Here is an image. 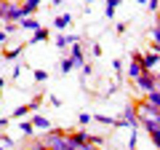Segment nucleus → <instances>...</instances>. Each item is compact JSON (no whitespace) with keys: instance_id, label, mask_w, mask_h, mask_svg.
I'll list each match as a JSON object with an SVG mask.
<instances>
[{"instance_id":"f257e3e1","label":"nucleus","mask_w":160,"mask_h":150,"mask_svg":"<svg viewBox=\"0 0 160 150\" xmlns=\"http://www.w3.org/2000/svg\"><path fill=\"white\" fill-rule=\"evenodd\" d=\"M43 147H53V150H80L78 142H75L72 131L69 129H46V134H43Z\"/></svg>"},{"instance_id":"f03ea898","label":"nucleus","mask_w":160,"mask_h":150,"mask_svg":"<svg viewBox=\"0 0 160 150\" xmlns=\"http://www.w3.org/2000/svg\"><path fill=\"white\" fill-rule=\"evenodd\" d=\"M22 13V3L19 0H0V22H19Z\"/></svg>"},{"instance_id":"7ed1b4c3","label":"nucleus","mask_w":160,"mask_h":150,"mask_svg":"<svg viewBox=\"0 0 160 150\" xmlns=\"http://www.w3.org/2000/svg\"><path fill=\"white\" fill-rule=\"evenodd\" d=\"M133 83H136V88L142 94L152 91V88H158V78H155V70H144L139 78H133Z\"/></svg>"},{"instance_id":"20e7f679","label":"nucleus","mask_w":160,"mask_h":150,"mask_svg":"<svg viewBox=\"0 0 160 150\" xmlns=\"http://www.w3.org/2000/svg\"><path fill=\"white\" fill-rule=\"evenodd\" d=\"M120 118L126 121L128 129H142V121H139V115H136V104H126L123 113H120Z\"/></svg>"},{"instance_id":"39448f33","label":"nucleus","mask_w":160,"mask_h":150,"mask_svg":"<svg viewBox=\"0 0 160 150\" xmlns=\"http://www.w3.org/2000/svg\"><path fill=\"white\" fill-rule=\"evenodd\" d=\"M69 59H72V67H80V64L86 62V54H83V46H80V40L69 43Z\"/></svg>"},{"instance_id":"423d86ee","label":"nucleus","mask_w":160,"mask_h":150,"mask_svg":"<svg viewBox=\"0 0 160 150\" xmlns=\"http://www.w3.org/2000/svg\"><path fill=\"white\" fill-rule=\"evenodd\" d=\"M158 62H160V51H147V54H142V67L144 70H155L158 67Z\"/></svg>"},{"instance_id":"0eeeda50","label":"nucleus","mask_w":160,"mask_h":150,"mask_svg":"<svg viewBox=\"0 0 160 150\" xmlns=\"http://www.w3.org/2000/svg\"><path fill=\"white\" fill-rule=\"evenodd\" d=\"M16 24H19V29H29V32H35V29L40 27V22H38V19H32V13H29V16H22Z\"/></svg>"},{"instance_id":"6e6552de","label":"nucleus","mask_w":160,"mask_h":150,"mask_svg":"<svg viewBox=\"0 0 160 150\" xmlns=\"http://www.w3.org/2000/svg\"><path fill=\"white\" fill-rule=\"evenodd\" d=\"M69 24H72V13H59V16L53 19V27L56 29H67Z\"/></svg>"},{"instance_id":"1a4fd4ad","label":"nucleus","mask_w":160,"mask_h":150,"mask_svg":"<svg viewBox=\"0 0 160 150\" xmlns=\"http://www.w3.org/2000/svg\"><path fill=\"white\" fill-rule=\"evenodd\" d=\"M22 51H24V43H19V46H13V48H3V56H6L8 62H13V59L22 56Z\"/></svg>"},{"instance_id":"9d476101","label":"nucleus","mask_w":160,"mask_h":150,"mask_svg":"<svg viewBox=\"0 0 160 150\" xmlns=\"http://www.w3.org/2000/svg\"><path fill=\"white\" fill-rule=\"evenodd\" d=\"M40 6V0H22V13L24 16H29V13H35Z\"/></svg>"},{"instance_id":"9b49d317","label":"nucleus","mask_w":160,"mask_h":150,"mask_svg":"<svg viewBox=\"0 0 160 150\" xmlns=\"http://www.w3.org/2000/svg\"><path fill=\"white\" fill-rule=\"evenodd\" d=\"M43 40H48V29L46 27H38L32 32V38H29V43H43Z\"/></svg>"},{"instance_id":"f8f14e48","label":"nucleus","mask_w":160,"mask_h":150,"mask_svg":"<svg viewBox=\"0 0 160 150\" xmlns=\"http://www.w3.org/2000/svg\"><path fill=\"white\" fill-rule=\"evenodd\" d=\"M32 123H35V129H51V121H48L46 115H40V113L32 115Z\"/></svg>"},{"instance_id":"ddd939ff","label":"nucleus","mask_w":160,"mask_h":150,"mask_svg":"<svg viewBox=\"0 0 160 150\" xmlns=\"http://www.w3.org/2000/svg\"><path fill=\"white\" fill-rule=\"evenodd\" d=\"M144 102H149V104H155V107H160V88L147 91V94H144Z\"/></svg>"},{"instance_id":"4468645a","label":"nucleus","mask_w":160,"mask_h":150,"mask_svg":"<svg viewBox=\"0 0 160 150\" xmlns=\"http://www.w3.org/2000/svg\"><path fill=\"white\" fill-rule=\"evenodd\" d=\"M19 131H22L27 139L35 137V123H32V121H22V123H19Z\"/></svg>"},{"instance_id":"2eb2a0df","label":"nucleus","mask_w":160,"mask_h":150,"mask_svg":"<svg viewBox=\"0 0 160 150\" xmlns=\"http://www.w3.org/2000/svg\"><path fill=\"white\" fill-rule=\"evenodd\" d=\"M120 3H123V0H107V6H104V16H107V19H112Z\"/></svg>"},{"instance_id":"dca6fc26","label":"nucleus","mask_w":160,"mask_h":150,"mask_svg":"<svg viewBox=\"0 0 160 150\" xmlns=\"http://www.w3.org/2000/svg\"><path fill=\"white\" fill-rule=\"evenodd\" d=\"M32 81L35 83H46L48 81V72H46V70H32Z\"/></svg>"},{"instance_id":"f3484780","label":"nucleus","mask_w":160,"mask_h":150,"mask_svg":"<svg viewBox=\"0 0 160 150\" xmlns=\"http://www.w3.org/2000/svg\"><path fill=\"white\" fill-rule=\"evenodd\" d=\"M53 46H56L59 51H64V48H69V38L67 35H56V43H53Z\"/></svg>"},{"instance_id":"a211bd4d","label":"nucleus","mask_w":160,"mask_h":150,"mask_svg":"<svg viewBox=\"0 0 160 150\" xmlns=\"http://www.w3.org/2000/svg\"><path fill=\"white\" fill-rule=\"evenodd\" d=\"M152 48L160 51V24H155V29H152Z\"/></svg>"},{"instance_id":"6ab92c4d","label":"nucleus","mask_w":160,"mask_h":150,"mask_svg":"<svg viewBox=\"0 0 160 150\" xmlns=\"http://www.w3.org/2000/svg\"><path fill=\"white\" fill-rule=\"evenodd\" d=\"M27 113H32V110H29V102H27V104H19V107L13 110V118H24Z\"/></svg>"},{"instance_id":"aec40b11","label":"nucleus","mask_w":160,"mask_h":150,"mask_svg":"<svg viewBox=\"0 0 160 150\" xmlns=\"http://www.w3.org/2000/svg\"><path fill=\"white\" fill-rule=\"evenodd\" d=\"M16 145V139L8 137V134H0V147H13Z\"/></svg>"},{"instance_id":"412c9836","label":"nucleus","mask_w":160,"mask_h":150,"mask_svg":"<svg viewBox=\"0 0 160 150\" xmlns=\"http://www.w3.org/2000/svg\"><path fill=\"white\" fill-rule=\"evenodd\" d=\"M142 129H144V131H155V129H160V121H142Z\"/></svg>"},{"instance_id":"4be33fe9","label":"nucleus","mask_w":160,"mask_h":150,"mask_svg":"<svg viewBox=\"0 0 160 150\" xmlns=\"http://www.w3.org/2000/svg\"><path fill=\"white\" fill-rule=\"evenodd\" d=\"M59 70H62V72H69V70H75V67H72V59L64 56V59H62V64H59Z\"/></svg>"},{"instance_id":"5701e85b","label":"nucleus","mask_w":160,"mask_h":150,"mask_svg":"<svg viewBox=\"0 0 160 150\" xmlns=\"http://www.w3.org/2000/svg\"><path fill=\"white\" fill-rule=\"evenodd\" d=\"M80 72H83V81H86V78H91V75H93V67L83 62V64H80Z\"/></svg>"},{"instance_id":"b1692460","label":"nucleus","mask_w":160,"mask_h":150,"mask_svg":"<svg viewBox=\"0 0 160 150\" xmlns=\"http://www.w3.org/2000/svg\"><path fill=\"white\" fill-rule=\"evenodd\" d=\"M78 123H80V126H91V115H88V113H80V115H78Z\"/></svg>"},{"instance_id":"393cba45","label":"nucleus","mask_w":160,"mask_h":150,"mask_svg":"<svg viewBox=\"0 0 160 150\" xmlns=\"http://www.w3.org/2000/svg\"><path fill=\"white\" fill-rule=\"evenodd\" d=\"M149 139H152V145H155V147H160V129L149 131Z\"/></svg>"},{"instance_id":"a878e982","label":"nucleus","mask_w":160,"mask_h":150,"mask_svg":"<svg viewBox=\"0 0 160 150\" xmlns=\"http://www.w3.org/2000/svg\"><path fill=\"white\" fill-rule=\"evenodd\" d=\"M147 8L152 13H158V8H160V0H147Z\"/></svg>"},{"instance_id":"bb28decb","label":"nucleus","mask_w":160,"mask_h":150,"mask_svg":"<svg viewBox=\"0 0 160 150\" xmlns=\"http://www.w3.org/2000/svg\"><path fill=\"white\" fill-rule=\"evenodd\" d=\"M22 70H24V64H13V72H11V78H13V81H16L19 75H22Z\"/></svg>"},{"instance_id":"cd10ccee","label":"nucleus","mask_w":160,"mask_h":150,"mask_svg":"<svg viewBox=\"0 0 160 150\" xmlns=\"http://www.w3.org/2000/svg\"><path fill=\"white\" fill-rule=\"evenodd\" d=\"M91 56H102V46L99 43H91Z\"/></svg>"},{"instance_id":"c85d7f7f","label":"nucleus","mask_w":160,"mask_h":150,"mask_svg":"<svg viewBox=\"0 0 160 150\" xmlns=\"http://www.w3.org/2000/svg\"><path fill=\"white\" fill-rule=\"evenodd\" d=\"M126 29H128V24H126V22H120L118 27H115V32H118V35H123V32H126Z\"/></svg>"},{"instance_id":"c756f323","label":"nucleus","mask_w":160,"mask_h":150,"mask_svg":"<svg viewBox=\"0 0 160 150\" xmlns=\"http://www.w3.org/2000/svg\"><path fill=\"white\" fill-rule=\"evenodd\" d=\"M112 70H115V72H120V70H123V62H120V59H112Z\"/></svg>"},{"instance_id":"7c9ffc66","label":"nucleus","mask_w":160,"mask_h":150,"mask_svg":"<svg viewBox=\"0 0 160 150\" xmlns=\"http://www.w3.org/2000/svg\"><path fill=\"white\" fill-rule=\"evenodd\" d=\"M8 40V35H6V29H0V46H3V43Z\"/></svg>"},{"instance_id":"2f4dec72","label":"nucleus","mask_w":160,"mask_h":150,"mask_svg":"<svg viewBox=\"0 0 160 150\" xmlns=\"http://www.w3.org/2000/svg\"><path fill=\"white\" fill-rule=\"evenodd\" d=\"M158 24H160V8H158Z\"/></svg>"},{"instance_id":"473e14b6","label":"nucleus","mask_w":160,"mask_h":150,"mask_svg":"<svg viewBox=\"0 0 160 150\" xmlns=\"http://www.w3.org/2000/svg\"><path fill=\"white\" fill-rule=\"evenodd\" d=\"M136 3H147V0H136Z\"/></svg>"},{"instance_id":"72a5a7b5","label":"nucleus","mask_w":160,"mask_h":150,"mask_svg":"<svg viewBox=\"0 0 160 150\" xmlns=\"http://www.w3.org/2000/svg\"><path fill=\"white\" fill-rule=\"evenodd\" d=\"M0 97H3V86H0Z\"/></svg>"},{"instance_id":"f704fd0d","label":"nucleus","mask_w":160,"mask_h":150,"mask_svg":"<svg viewBox=\"0 0 160 150\" xmlns=\"http://www.w3.org/2000/svg\"><path fill=\"white\" fill-rule=\"evenodd\" d=\"M86 3H93V0H86Z\"/></svg>"}]
</instances>
